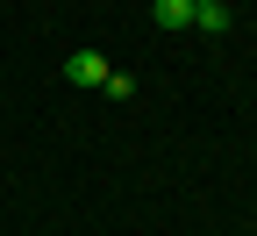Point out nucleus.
<instances>
[{
	"label": "nucleus",
	"instance_id": "f257e3e1",
	"mask_svg": "<svg viewBox=\"0 0 257 236\" xmlns=\"http://www.w3.org/2000/svg\"><path fill=\"white\" fill-rule=\"evenodd\" d=\"M107 72H114V64L100 57V50H72V57H64V79H72V86H107Z\"/></svg>",
	"mask_w": 257,
	"mask_h": 236
},
{
	"label": "nucleus",
	"instance_id": "39448f33",
	"mask_svg": "<svg viewBox=\"0 0 257 236\" xmlns=\"http://www.w3.org/2000/svg\"><path fill=\"white\" fill-rule=\"evenodd\" d=\"M193 8H229V0H193Z\"/></svg>",
	"mask_w": 257,
	"mask_h": 236
},
{
	"label": "nucleus",
	"instance_id": "f03ea898",
	"mask_svg": "<svg viewBox=\"0 0 257 236\" xmlns=\"http://www.w3.org/2000/svg\"><path fill=\"white\" fill-rule=\"evenodd\" d=\"M157 29H193V0H157Z\"/></svg>",
	"mask_w": 257,
	"mask_h": 236
},
{
	"label": "nucleus",
	"instance_id": "20e7f679",
	"mask_svg": "<svg viewBox=\"0 0 257 236\" xmlns=\"http://www.w3.org/2000/svg\"><path fill=\"white\" fill-rule=\"evenodd\" d=\"M100 93H107V100H136V79H128V72H107Z\"/></svg>",
	"mask_w": 257,
	"mask_h": 236
},
{
	"label": "nucleus",
	"instance_id": "7ed1b4c3",
	"mask_svg": "<svg viewBox=\"0 0 257 236\" xmlns=\"http://www.w3.org/2000/svg\"><path fill=\"white\" fill-rule=\"evenodd\" d=\"M193 29H200V36H221V29H229V8H193Z\"/></svg>",
	"mask_w": 257,
	"mask_h": 236
}]
</instances>
